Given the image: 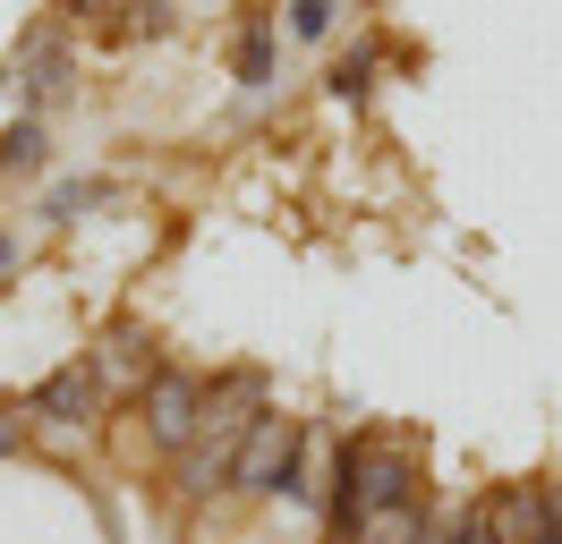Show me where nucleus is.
<instances>
[{"instance_id": "1", "label": "nucleus", "mask_w": 562, "mask_h": 544, "mask_svg": "<svg viewBox=\"0 0 562 544\" xmlns=\"http://www.w3.org/2000/svg\"><path fill=\"white\" fill-rule=\"evenodd\" d=\"M401 502H418V451H409V442H375V434L341 442V485H333V528L350 536L358 519H375V510H401Z\"/></svg>"}, {"instance_id": "2", "label": "nucleus", "mask_w": 562, "mask_h": 544, "mask_svg": "<svg viewBox=\"0 0 562 544\" xmlns=\"http://www.w3.org/2000/svg\"><path fill=\"white\" fill-rule=\"evenodd\" d=\"M299 442H307V426H299V417H273V408H265V417H256V434L239 442V460H231V485H239V494H256V502H265V494H290Z\"/></svg>"}, {"instance_id": "3", "label": "nucleus", "mask_w": 562, "mask_h": 544, "mask_svg": "<svg viewBox=\"0 0 562 544\" xmlns=\"http://www.w3.org/2000/svg\"><path fill=\"white\" fill-rule=\"evenodd\" d=\"M137 408H145V434H154V451H188L196 442V417H205V383L188 366H154L145 374V392H137Z\"/></svg>"}, {"instance_id": "4", "label": "nucleus", "mask_w": 562, "mask_h": 544, "mask_svg": "<svg viewBox=\"0 0 562 544\" xmlns=\"http://www.w3.org/2000/svg\"><path fill=\"white\" fill-rule=\"evenodd\" d=\"M256 417H265V374H256V366H231L222 383H205L196 442H213V451H231V460H239V442L256 434Z\"/></svg>"}, {"instance_id": "5", "label": "nucleus", "mask_w": 562, "mask_h": 544, "mask_svg": "<svg viewBox=\"0 0 562 544\" xmlns=\"http://www.w3.org/2000/svg\"><path fill=\"white\" fill-rule=\"evenodd\" d=\"M26 417H43V426H94V417H103V374L94 366H52L35 383Z\"/></svg>"}, {"instance_id": "6", "label": "nucleus", "mask_w": 562, "mask_h": 544, "mask_svg": "<svg viewBox=\"0 0 562 544\" xmlns=\"http://www.w3.org/2000/svg\"><path fill=\"white\" fill-rule=\"evenodd\" d=\"M486 519H494V536H503V544H562L546 485H512V494H494Z\"/></svg>"}, {"instance_id": "7", "label": "nucleus", "mask_w": 562, "mask_h": 544, "mask_svg": "<svg viewBox=\"0 0 562 544\" xmlns=\"http://www.w3.org/2000/svg\"><path fill=\"white\" fill-rule=\"evenodd\" d=\"M333 485H341V460H333V442H324V434H307V442H299V468H290V494L333 510Z\"/></svg>"}, {"instance_id": "8", "label": "nucleus", "mask_w": 562, "mask_h": 544, "mask_svg": "<svg viewBox=\"0 0 562 544\" xmlns=\"http://www.w3.org/2000/svg\"><path fill=\"white\" fill-rule=\"evenodd\" d=\"M426 536V502H401V510H375V519H358L350 544H418Z\"/></svg>"}, {"instance_id": "9", "label": "nucleus", "mask_w": 562, "mask_h": 544, "mask_svg": "<svg viewBox=\"0 0 562 544\" xmlns=\"http://www.w3.org/2000/svg\"><path fill=\"white\" fill-rule=\"evenodd\" d=\"M26 94H35V102H60V94H69V60H60V43H52V34L26 43Z\"/></svg>"}, {"instance_id": "10", "label": "nucleus", "mask_w": 562, "mask_h": 544, "mask_svg": "<svg viewBox=\"0 0 562 544\" xmlns=\"http://www.w3.org/2000/svg\"><path fill=\"white\" fill-rule=\"evenodd\" d=\"M273 60H281V34L265 26V18H247V34H239V77H247V86H273Z\"/></svg>"}, {"instance_id": "11", "label": "nucleus", "mask_w": 562, "mask_h": 544, "mask_svg": "<svg viewBox=\"0 0 562 544\" xmlns=\"http://www.w3.org/2000/svg\"><path fill=\"white\" fill-rule=\"evenodd\" d=\"M333 26H341V0H290V18H281L290 43H324Z\"/></svg>"}, {"instance_id": "12", "label": "nucleus", "mask_w": 562, "mask_h": 544, "mask_svg": "<svg viewBox=\"0 0 562 544\" xmlns=\"http://www.w3.org/2000/svg\"><path fill=\"white\" fill-rule=\"evenodd\" d=\"M26 170H43V128L35 120H18V128L0 136V179H26Z\"/></svg>"}, {"instance_id": "13", "label": "nucleus", "mask_w": 562, "mask_h": 544, "mask_svg": "<svg viewBox=\"0 0 562 544\" xmlns=\"http://www.w3.org/2000/svg\"><path fill=\"white\" fill-rule=\"evenodd\" d=\"M103 196H111V179H69V188H52V204H43V213H52V222H77L86 204H103Z\"/></svg>"}, {"instance_id": "14", "label": "nucleus", "mask_w": 562, "mask_h": 544, "mask_svg": "<svg viewBox=\"0 0 562 544\" xmlns=\"http://www.w3.org/2000/svg\"><path fill=\"white\" fill-rule=\"evenodd\" d=\"M367 77H375V52L358 43L350 60H333V94H341V102H350V94H367Z\"/></svg>"}, {"instance_id": "15", "label": "nucleus", "mask_w": 562, "mask_h": 544, "mask_svg": "<svg viewBox=\"0 0 562 544\" xmlns=\"http://www.w3.org/2000/svg\"><path fill=\"white\" fill-rule=\"evenodd\" d=\"M452 544H503V536H494L486 510H460V519H452Z\"/></svg>"}, {"instance_id": "16", "label": "nucleus", "mask_w": 562, "mask_h": 544, "mask_svg": "<svg viewBox=\"0 0 562 544\" xmlns=\"http://www.w3.org/2000/svg\"><path fill=\"white\" fill-rule=\"evenodd\" d=\"M18 442H26V417H18V408H0V460H9Z\"/></svg>"}, {"instance_id": "17", "label": "nucleus", "mask_w": 562, "mask_h": 544, "mask_svg": "<svg viewBox=\"0 0 562 544\" xmlns=\"http://www.w3.org/2000/svg\"><path fill=\"white\" fill-rule=\"evenodd\" d=\"M69 18H103V9H120V0H60Z\"/></svg>"}, {"instance_id": "18", "label": "nucleus", "mask_w": 562, "mask_h": 544, "mask_svg": "<svg viewBox=\"0 0 562 544\" xmlns=\"http://www.w3.org/2000/svg\"><path fill=\"white\" fill-rule=\"evenodd\" d=\"M9 264H18V238H9V230H0V272H9Z\"/></svg>"}, {"instance_id": "19", "label": "nucleus", "mask_w": 562, "mask_h": 544, "mask_svg": "<svg viewBox=\"0 0 562 544\" xmlns=\"http://www.w3.org/2000/svg\"><path fill=\"white\" fill-rule=\"evenodd\" d=\"M546 502H554V528H562V485H546Z\"/></svg>"}]
</instances>
